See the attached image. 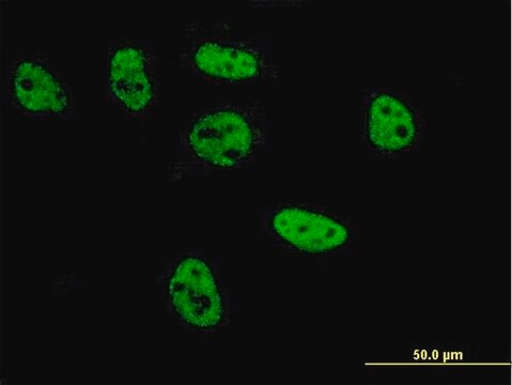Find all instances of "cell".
<instances>
[{
    "instance_id": "1",
    "label": "cell",
    "mask_w": 512,
    "mask_h": 385,
    "mask_svg": "<svg viewBox=\"0 0 512 385\" xmlns=\"http://www.w3.org/2000/svg\"><path fill=\"white\" fill-rule=\"evenodd\" d=\"M270 122L259 101L200 104L190 112L180 136L185 160L170 173L204 174L242 171L257 161L266 145Z\"/></svg>"
},
{
    "instance_id": "2",
    "label": "cell",
    "mask_w": 512,
    "mask_h": 385,
    "mask_svg": "<svg viewBox=\"0 0 512 385\" xmlns=\"http://www.w3.org/2000/svg\"><path fill=\"white\" fill-rule=\"evenodd\" d=\"M185 46L180 67L196 86H274L282 68L271 46L237 32L223 19L204 18L181 25Z\"/></svg>"
},
{
    "instance_id": "3",
    "label": "cell",
    "mask_w": 512,
    "mask_h": 385,
    "mask_svg": "<svg viewBox=\"0 0 512 385\" xmlns=\"http://www.w3.org/2000/svg\"><path fill=\"white\" fill-rule=\"evenodd\" d=\"M164 311L195 341L213 342L228 330L238 303L223 277L219 259L204 251L181 250L155 279Z\"/></svg>"
},
{
    "instance_id": "4",
    "label": "cell",
    "mask_w": 512,
    "mask_h": 385,
    "mask_svg": "<svg viewBox=\"0 0 512 385\" xmlns=\"http://www.w3.org/2000/svg\"><path fill=\"white\" fill-rule=\"evenodd\" d=\"M258 236L278 254L324 259L360 251V224L341 207L278 199L258 214Z\"/></svg>"
},
{
    "instance_id": "5",
    "label": "cell",
    "mask_w": 512,
    "mask_h": 385,
    "mask_svg": "<svg viewBox=\"0 0 512 385\" xmlns=\"http://www.w3.org/2000/svg\"><path fill=\"white\" fill-rule=\"evenodd\" d=\"M360 147L364 154L394 162L427 151V105L407 86L366 85L360 89Z\"/></svg>"
},
{
    "instance_id": "6",
    "label": "cell",
    "mask_w": 512,
    "mask_h": 385,
    "mask_svg": "<svg viewBox=\"0 0 512 385\" xmlns=\"http://www.w3.org/2000/svg\"><path fill=\"white\" fill-rule=\"evenodd\" d=\"M103 95L124 119L150 120L163 98L160 59L150 39L115 35L103 50Z\"/></svg>"
},
{
    "instance_id": "7",
    "label": "cell",
    "mask_w": 512,
    "mask_h": 385,
    "mask_svg": "<svg viewBox=\"0 0 512 385\" xmlns=\"http://www.w3.org/2000/svg\"><path fill=\"white\" fill-rule=\"evenodd\" d=\"M4 100L27 120H67L76 110V95L67 76L42 51L21 52L4 73Z\"/></svg>"
}]
</instances>
